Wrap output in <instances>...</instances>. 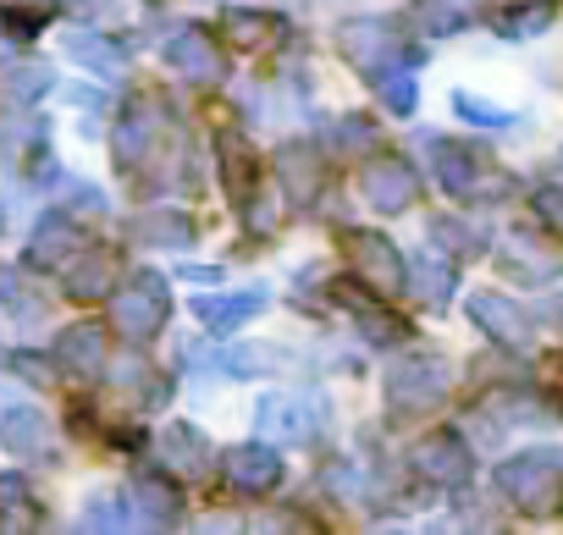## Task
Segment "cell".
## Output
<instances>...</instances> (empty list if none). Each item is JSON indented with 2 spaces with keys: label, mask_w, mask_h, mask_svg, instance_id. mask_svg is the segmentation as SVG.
Here are the masks:
<instances>
[{
  "label": "cell",
  "mask_w": 563,
  "mask_h": 535,
  "mask_svg": "<svg viewBox=\"0 0 563 535\" xmlns=\"http://www.w3.org/2000/svg\"><path fill=\"white\" fill-rule=\"evenodd\" d=\"M492 480L519 513H558L563 508V447H525L503 458Z\"/></svg>",
  "instance_id": "obj_1"
},
{
  "label": "cell",
  "mask_w": 563,
  "mask_h": 535,
  "mask_svg": "<svg viewBox=\"0 0 563 535\" xmlns=\"http://www.w3.org/2000/svg\"><path fill=\"white\" fill-rule=\"evenodd\" d=\"M343 259H349V277H354L365 293H376V299H393V293H404V282H409V259H404L398 243L382 237V232H349V237H343Z\"/></svg>",
  "instance_id": "obj_2"
},
{
  "label": "cell",
  "mask_w": 563,
  "mask_h": 535,
  "mask_svg": "<svg viewBox=\"0 0 563 535\" xmlns=\"http://www.w3.org/2000/svg\"><path fill=\"white\" fill-rule=\"evenodd\" d=\"M448 398V359L442 354H404L387 370V403L398 414H431Z\"/></svg>",
  "instance_id": "obj_3"
},
{
  "label": "cell",
  "mask_w": 563,
  "mask_h": 535,
  "mask_svg": "<svg viewBox=\"0 0 563 535\" xmlns=\"http://www.w3.org/2000/svg\"><path fill=\"white\" fill-rule=\"evenodd\" d=\"M166 315H172V288H166V277H155V271H139V277L117 293V304H111L117 332H122V337H133V343L161 337Z\"/></svg>",
  "instance_id": "obj_4"
},
{
  "label": "cell",
  "mask_w": 563,
  "mask_h": 535,
  "mask_svg": "<svg viewBox=\"0 0 563 535\" xmlns=\"http://www.w3.org/2000/svg\"><path fill=\"white\" fill-rule=\"evenodd\" d=\"M343 56H349L365 78H376V73H387V67H420V51H409V45L398 40V29L382 23V18L349 23V29H343Z\"/></svg>",
  "instance_id": "obj_5"
},
{
  "label": "cell",
  "mask_w": 563,
  "mask_h": 535,
  "mask_svg": "<svg viewBox=\"0 0 563 535\" xmlns=\"http://www.w3.org/2000/svg\"><path fill=\"white\" fill-rule=\"evenodd\" d=\"M254 420H260V431L276 436V442H310V436H321L327 398H321V392H271V398H260Z\"/></svg>",
  "instance_id": "obj_6"
},
{
  "label": "cell",
  "mask_w": 563,
  "mask_h": 535,
  "mask_svg": "<svg viewBox=\"0 0 563 535\" xmlns=\"http://www.w3.org/2000/svg\"><path fill=\"white\" fill-rule=\"evenodd\" d=\"M360 193H365L382 215H404V210L420 199V177H415V166H409L404 155H376V160H365V171H360Z\"/></svg>",
  "instance_id": "obj_7"
},
{
  "label": "cell",
  "mask_w": 563,
  "mask_h": 535,
  "mask_svg": "<svg viewBox=\"0 0 563 535\" xmlns=\"http://www.w3.org/2000/svg\"><path fill=\"white\" fill-rule=\"evenodd\" d=\"M409 464H415V475L431 480V486H464L470 469H475V458H470V447H464L459 431H426V436L409 447Z\"/></svg>",
  "instance_id": "obj_8"
},
{
  "label": "cell",
  "mask_w": 563,
  "mask_h": 535,
  "mask_svg": "<svg viewBox=\"0 0 563 535\" xmlns=\"http://www.w3.org/2000/svg\"><path fill=\"white\" fill-rule=\"evenodd\" d=\"M420 144H426V155H431L437 182H442L453 199H475V193H481V182H486L481 149H470V144H459V138H442V133H426Z\"/></svg>",
  "instance_id": "obj_9"
},
{
  "label": "cell",
  "mask_w": 563,
  "mask_h": 535,
  "mask_svg": "<svg viewBox=\"0 0 563 535\" xmlns=\"http://www.w3.org/2000/svg\"><path fill=\"white\" fill-rule=\"evenodd\" d=\"M497 265H503V277L519 282V288H547L552 277H563V254L547 248L541 237H525V232H508L503 237Z\"/></svg>",
  "instance_id": "obj_10"
},
{
  "label": "cell",
  "mask_w": 563,
  "mask_h": 535,
  "mask_svg": "<svg viewBox=\"0 0 563 535\" xmlns=\"http://www.w3.org/2000/svg\"><path fill=\"white\" fill-rule=\"evenodd\" d=\"M166 67L183 78V83H199V89H216L221 83V51H216V40L205 34V29H177L172 40H166Z\"/></svg>",
  "instance_id": "obj_11"
},
{
  "label": "cell",
  "mask_w": 563,
  "mask_h": 535,
  "mask_svg": "<svg viewBox=\"0 0 563 535\" xmlns=\"http://www.w3.org/2000/svg\"><path fill=\"white\" fill-rule=\"evenodd\" d=\"M470 321H475L497 348H508V354H525V348L536 343L530 315H525L514 299H503V293H475V299H470Z\"/></svg>",
  "instance_id": "obj_12"
},
{
  "label": "cell",
  "mask_w": 563,
  "mask_h": 535,
  "mask_svg": "<svg viewBox=\"0 0 563 535\" xmlns=\"http://www.w3.org/2000/svg\"><path fill=\"white\" fill-rule=\"evenodd\" d=\"M221 475H227L232 491H243V497H265V491L282 486V453H276V447H260V442L227 447Z\"/></svg>",
  "instance_id": "obj_13"
},
{
  "label": "cell",
  "mask_w": 563,
  "mask_h": 535,
  "mask_svg": "<svg viewBox=\"0 0 563 535\" xmlns=\"http://www.w3.org/2000/svg\"><path fill=\"white\" fill-rule=\"evenodd\" d=\"M56 370L62 376H73V381H100L106 376V359H111V348H106V332L100 326H67L62 337H56Z\"/></svg>",
  "instance_id": "obj_14"
},
{
  "label": "cell",
  "mask_w": 563,
  "mask_h": 535,
  "mask_svg": "<svg viewBox=\"0 0 563 535\" xmlns=\"http://www.w3.org/2000/svg\"><path fill=\"white\" fill-rule=\"evenodd\" d=\"M221 40L243 56H260V51H276L282 40H288V23H282L276 12H254V7H232L221 12Z\"/></svg>",
  "instance_id": "obj_15"
},
{
  "label": "cell",
  "mask_w": 563,
  "mask_h": 535,
  "mask_svg": "<svg viewBox=\"0 0 563 535\" xmlns=\"http://www.w3.org/2000/svg\"><path fill=\"white\" fill-rule=\"evenodd\" d=\"M117 149H122V166L128 171H150L166 155V116H155L150 105L128 111V122L117 133Z\"/></svg>",
  "instance_id": "obj_16"
},
{
  "label": "cell",
  "mask_w": 563,
  "mask_h": 535,
  "mask_svg": "<svg viewBox=\"0 0 563 535\" xmlns=\"http://www.w3.org/2000/svg\"><path fill=\"white\" fill-rule=\"evenodd\" d=\"M73 271H67V293L73 299H106L111 288H122V254L117 248H78L73 259Z\"/></svg>",
  "instance_id": "obj_17"
},
{
  "label": "cell",
  "mask_w": 563,
  "mask_h": 535,
  "mask_svg": "<svg viewBox=\"0 0 563 535\" xmlns=\"http://www.w3.org/2000/svg\"><path fill=\"white\" fill-rule=\"evenodd\" d=\"M0 447L12 458H56V431L40 409H7L0 414Z\"/></svg>",
  "instance_id": "obj_18"
},
{
  "label": "cell",
  "mask_w": 563,
  "mask_h": 535,
  "mask_svg": "<svg viewBox=\"0 0 563 535\" xmlns=\"http://www.w3.org/2000/svg\"><path fill=\"white\" fill-rule=\"evenodd\" d=\"M276 177H282V188H288L294 204H310V199L321 193V182H327V160H321L316 144H282Z\"/></svg>",
  "instance_id": "obj_19"
},
{
  "label": "cell",
  "mask_w": 563,
  "mask_h": 535,
  "mask_svg": "<svg viewBox=\"0 0 563 535\" xmlns=\"http://www.w3.org/2000/svg\"><path fill=\"white\" fill-rule=\"evenodd\" d=\"M216 166H221V188H227V199H232V204H249L254 177H260V155L249 149L243 133H221V138H216Z\"/></svg>",
  "instance_id": "obj_20"
},
{
  "label": "cell",
  "mask_w": 563,
  "mask_h": 535,
  "mask_svg": "<svg viewBox=\"0 0 563 535\" xmlns=\"http://www.w3.org/2000/svg\"><path fill=\"white\" fill-rule=\"evenodd\" d=\"M260 310H265V293H205V299H194V315H199L210 332H238V326H249Z\"/></svg>",
  "instance_id": "obj_21"
},
{
  "label": "cell",
  "mask_w": 563,
  "mask_h": 535,
  "mask_svg": "<svg viewBox=\"0 0 563 535\" xmlns=\"http://www.w3.org/2000/svg\"><path fill=\"white\" fill-rule=\"evenodd\" d=\"M161 453H166V464L177 469V475H210V464H216V453H210V442L194 431V425H183V420H172L166 431H161Z\"/></svg>",
  "instance_id": "obj_22"
},
{
  "label": "cell",
  "mask_w": 563,
  "mask_h": 535,
  "mask_svg": "<svg viewBox=\"0 0 563 535\" xmlns=\"http://www.w3.org/2000/svg\"><path fill=\"white\" fill-rule=\"evenodd\" d=\"M78 248H84V232H78L67 215H45V221L34 226V248H29V259L40 265V271H56V265H67Z\"/></svg>",
  "instance_id": "obj_23"
},
{
  "label": "cell",
  "mask_w": 563,
  "mask_h": 535,
  "mask_svg": "<svg viewBox=\"0 0 563 535\" xmlns=\"http://www.w3.org/2000/svg\"><path fill=\"white\" fill-rule=\"evenodd\" d=\"M128 237L150 243V248H183V243H194V221L183 210H144L128 221Z\"/></svg>",
  "instance_id": "obj_24"
},
{
  "label": "cell",
  "mask_w": 563,
  "mask_h": 535,
  "mask_svg": "<svg viewBox=\"0 0 563 535\" xmlns=\"http://www.w3.org/2000/svg\"><path fill=\"white\" fill-rule=\"evenodd\" d=\"M133 508H139V519L155 524V530L183 519V497H177L172 475H139V480H133Z\"/></svg>",
  "instance_id": "obj_25"
},
{
  "label": "cell",
  "mask_w": 563,
  "mask_h": 535,
  "mask_svg": "<svg viewBox=\"0 0 563 535\" xmlns=\"http://www.w3.org/2000/svg\"><path fill=\"white\" fill-rule=\"evenodd\" d=\"M404 293H415V299L431 304V310H448V299H453V259H437V248L420 254V259L409 265Z\"/></svg>",
  "instance_id": "obj_26"
},
{
  "label": "cell",
  "mask_w": 563,
  "mask_h": 535,
  "mask_svg": "<svg viewBox=\"0 0 563 535\" xmlns=\"http://www.w3.org/2000/svg\"><path fill=\"white\" fill-rule=\"evenodd\" d=\"M67 51H73L95 78H122V73H128V51H122L117 40H106V34H67Z\"/></svg>",
  "instance_id": "obj_27"
},
{
  "label": "cell",
  "mask_w": 563,
  "mask_h": 535,
  "mask_svg": "<svg viewBox=\"0 0 563 535\" xmlns=\"http://www.w3.org/2000/svg\"><path fill=\"white\" fill-rule=\"evenodd\" d=\"M0 310H12L23 326L45 321V299H40V288H29V277L18 265H0Z\"/></svg>",
  "instance_id": "obj_28"
},
{
  "label": "cell",
  "mask_w": 563,
  "mask_h": 535,
  "mask_svg": "<svg viewBox=\"0 0 563 535\" xmlns=\"http://www.w3.org/2000/svg\"><path fill=\"white\" fill-rule=\"evenodd\" d=\"M552 0H525V7H508L503 18H497V34L503 40H541L547 29H552Z\"/></svg>",
  "instance_id": "obj_29"
},
{
  "label": "cell",
  "mask_w": 563,
  "mask_h": 535,
  "mask_svg": "<svg viewBox=\"0 0 563 535\" xmlns=\"http://www.w3.org/2000/svg\"><path fill=\"white\" fill-rule=\"evenodd\" d=\"M0 524L7 530H34L40 524V508H34V491L23 475H0Z\"/></svg>",
  "instance_id": "obj_30"
},
{
  "label": "cell",
  "mask_w": 563,
  "mask_h": 535,
  "mask_svg": "<svg viewBox=\"0 0 563 535\" xmlns=\"http://www.w3.org/2000/svg\"><path fill=\"white\" fill-rule=\"evenodd\" d=\"M371 83H376V94H382V105H387L393 116H415V105H420L415 67H387V73H376Z\"/></svg>",
  "instance_id": "obj_31"
},
{
  "label": "cell",
  "mask_w": 563,
  "mask_h": 535,
  "mask_svg": "<svg viewBox=\"0 0 563 535\" xmlns=\"http://www.w3.org/2000/svg\"><path fill=\"white\" fill-rule=\"evenodd\" d=\"M371 299H376V293H371ZM371 299H349V293H343V304H349V315L365 326V337H371V343H393V337H404V321L387 315V310L371 304Z\"/></svg>",
  "instance_id": "obj_32"
},
{
  "label": "cell",
  "mask_w": 563,
  "mask_h": 535,
  "mask_svg": "<svg viewBox=\"0 0 563 535\" xmlns=\"http://www.w3.org/2000/svg\"><path fill=\"white\" fill-rule=\"evenodd\" d=\"M453 111H459L464 122H481V127H514V116H508L503 105H492V100H481V94H470V89H453Z\"/></svg>",
  "instance_id": "obj_33"
},
{
  "label": "cell",
  "mask_w": 563,
  "mask_h": 535,
  "mask_svg": "<svg viewBox=\"0 0 563 535\" xmlns=\"http://www.w3.org/2000/svg\"><path fill=\"white\" fill-rule=\"evenodd\" d=\"M530 210L541 215V226H547L552 237H563V182H541V188L530 193Z\"/></svg>",
  "instance_id": "obj_34"
},
{
  "label": "cell",
  "mask_w": 563,
  "mask_h": 535,
  "mask_svg": "<svg viewBox=\"0 0 563 535\" xmlns=\"http://www.w3.org/2000/svg\"><path fill=\"white\" fill-rule=\"evenodd\" d=\"M282 365H288V354H282V348H238V354L227 359V370H232V376H254V370H282Z\"/></svg>",
  "instance_id": "obj_35"
},
{
  "label": "cell",
  "mask_w": 563,
  "mask_h": 535,
  "mask_svg": "<svg viewBox=\"0 0 563 535\" xmlns=\"http://www.w3.org/2000/svg\"><path fill=\"white\" fill-rule=\"evenodd\" d=\"M431 237H437L442 248H453L459 259L481 254V232H470V226H459V221H437V226H431Z\"/></svg>",
  "instance_id": "obj_36"
},
{
  "label": "cell",
  "mask_w": 563,
  "mask_h": 535,
  "mask_svg": "<svg viewBox=\"0 0 563 535\" xmlns=\"http://www.w3.org/2000/svg\"><path fill=\"white\" fill-rule=\"evenodd\" d=\"M426 18H431V23H426L431 34H459V29L470 23V12L459 7V0H426Z\"/></svg>",
  "instance_id": "obj_37"
},
{
  "label": "cell",
  "mask_w": 563,
  "mask_h": 535,
  "mask_svg": "<svg viewBox=\"0 0 563 535\" xmlns=\"http://www.w3.org/2000/svg\"><path fill=\"white\" fill-rule=\"evenodd\" d=\"M84 524H89V530H128V524H133V513H128L122 502H111V497H95V502H89V513H84Z\"/></svg>",
  "instance_id": "obj_38"
},
{
  "label": "cell",
  "mask_w": 563,
  "mask_h": 535,
  "mask_svg": "<svg viewBox=\"0 0 563 535\" xmlns=\"http://www.w3.org/2000/svg\"><path fill=\"white\" fill-rule=\"evenodd\" d=\"M51 83H56V78H51L45 67H34V62H23V67L12 73V94H18V100H40Z\"/></svg>",
  "instance_id": "obj_39"
},
{
  "label": "cell",
  "mask_w": 563,
  "mask_h": 535,
  "mask_svg": "<svg viewBox=\"0 0 563 535\" xmlns=\"http://www.w3.org/2000/svg\"><path fill=\"white\" fill-rule=\"evenodd\" d=\"M327 491H332V497H354V491H360L354 469H349V464H332V469H327Z\"/></svg>",
  "instance_id": "obj_40"
},
{
  "label": "cell",
  "mask_w": 563,
  "mask_h": 535,
  "mask_svg": "<svg viewBox=\"0 0 563 535\" xmlns=\"http://www.w3.org/2000/svg\"><path fill=\"white\" fill-rule=\"evenodd\" d=\"M0 18H7V23H12V34H23V40H29V34H40V18H34V12H18V7H7Z\"/></svg>",
  "instance_id": "obj_41"
},
{
  "label": "cell",
  "mask_w": 563,
  "mask_h": 535,
  "mask_svg": "<svg viewBox=\"0 0 563 535\" xmlns=\"http://www.w3.org/2000/svg\"><path fill=\"white\" fill-rule=\"evenodd\" d=\"M62 7H67L73 18H100V12L111 7V0H62Z\"/></svg>",
  "instance_id": "obj_42"
},
{
  "label": "cell",
  "mask_w": 563,
  "mask_h": 535,
  "mask_svg": "<svg viewBox=\"0 0 563 535\" xmlns=\"http://www.w3.org/2000/svg\"><path fill=\"white\" fill-rule=\"evenodd\" d=\"M12 365L23 370V381H45V359H34V354H18Z\"/></svg>",
  "instance_id": "obj_43"
}]
</instances>
